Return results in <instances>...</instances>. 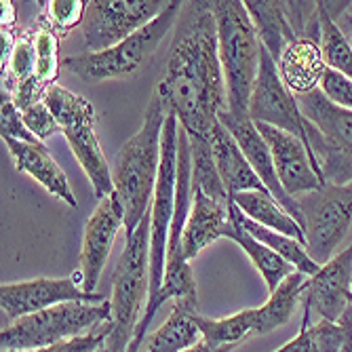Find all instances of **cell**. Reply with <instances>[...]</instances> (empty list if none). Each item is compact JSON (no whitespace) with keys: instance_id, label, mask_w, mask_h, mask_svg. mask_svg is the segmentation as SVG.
<instances>
[{"instance_id":"6da1fadb","label":"cell","mask_w":352,"mask_h":352,"mask_svg":"<svg viewBox=\"0 0 352 352\" xmlns=\"http://www.w3.org/2000/svg\"><path fill=\"white\" fill-rule=\"evenodd\" d=\"M154 93L190 138L211 142L219 114L228 108L211 3H184L165 76Z\"/></svg>"},{"instance_id":"7a4b0ae2","label":"cell","mask_w":352,"mask_h":352,"mask_svg":"<svg viewBox=\"0 0 352 352\" xmlns=\"http://www.w3.org/2000/svg\"><path fill=\"white\" fill-rule=\"evenodd\" d=\"M167 110L152 93L142 129L126 142L112 163V195L124 213V239L131 236L152 207L163 161V129Z\"/></svg>"},{"instance_id":"3957f363","label":"cell","mask_w":352,"mask_h":352,"mask_svg":"<svg viewBox=\"0 0 352 352\" xmlns=\"http://www.w3.org/2000/svg\"><path fill=\"white\" fill-rule=\"evenodd\" d=\"M211 9L215 15L219 61L226 80V110L236 116H249V102L262 61V43L245 3L213 0Z\"/></svg>"},{"instance_id":"277c9868","label":"cell","mask_w":352,"mask_h":352,"mask_svg":"<svg viewBox=\"0 0 352 352\" xmlns=\"http://www.w3.org/2000/svg\"><path fill=\"white\" fill-rule=\"evenodd\" d=\"M150 287V211L131 236L112 272V329L106 340L110 352H124L140 325V310L146 308Z\"/></svg>"},{"instance_id":"5b68a950","label":"cell","mask_w":352,"mask_h":352,"mask_svg":"<svg viewBox=\"0 0 352 352\" xmlns=\"http://www.w3.org/2000/svg\"><path fill=\"white\" fill-rule=\"evenodd\" d=\"M108 323H112L110 300L102 304H59L11 321L0 331V348L3 352L43 350L74 338H82Z\"/></svg>"},{"instance_id":"8992f818","label":"cell","mask_w":352,"mask_h":352,"mask_svg":"<svg viewBox=\"0 0 352 352\" xmlns=\"http://www.w3.org/2000/svg\"><path fill=\"white\" fill-rule=\"evenodd\" d=\"M182 9H184V3L173 0L156 19H152L148 25L138 30L135 34L124 38L116 47L100 51V53L68 55L61 59V68L72 72L85 82L129 78L146 66L152 53L161 45V41L169 34V30L177 25Z\"/></svg>"},{"instance_id":"52a82bcc","label":"cell","mask_w":352,"mask_h":352,"mask_svg":"<svg viewBox=\"0 0 352 352\" xmlns=\"http://www.w3.org/2000/svg\"><path fill=\"white\" fill-rule=\"evenodd\" d=\"M43 102L55 116L59 131L66 138L74 158L89 177L95 197L100 201L110 197L112 188V167L106 161V154L100 146L98 131H95V108L82 95L61 87L51 85L45 91Z\"/></svg>"},{"instance_id":"ba28073f","label":"cell","mask_w":352,"mask_h":352,"mask_svg":"<svg viewBox=\"0 0 352 352\" xmlns=\"http://www.w3.org/2000/svg\"><path fill=\"white\" fill-rule=\"evenodd\" d=\"M302 114L308 118V144L316 161L321 184L352 182V112L336 106L325 95L312 91L298 98Z\"/></svg>"},{"instance_id":"9c48e42d","label":"cell","mask_w":352,"mask_h":352,"mask_svg":"<svg viewBox=\"0 0 352 352\" xmlns=\"http://www.w3.org/2000/svg\"><path fill=\"white\" fill-rule=\"evenodd\" d=\"M306 249L318 264H327L352 223V182L325 184L298 199Z\"/></svg>"},{"instance_id":"30bf717a","label":"cell","mask_w":352,"mask_h":352,"mask_svg":"<svg viewBox=\"0 0 352 352\" xmlns=\"http://www.w3.org/2000/svg\"><path fill=\"white\" fill-rule=\"evenodd\" d=\"M163 0H91L80 23V38L87 53L116 47L165 11Z\"/></svg>"},{"instance_id":"8fae6325","label":"cell","mask_w":352,"mask_h":352,"mask_svg":"<svg viewBox=\"0 0 352 352\" xmlns=\"http://www.w3.org/2000/svg\"><path fill=\"white\" fill-rule=\"evenodd\" d=\"M249 118L253 122H264V124L274 126V129H280V131H287L300 138L310 150V144H308L310 122L302 114L298 98L280 80L276 61L268 55L264 47H262L258 80H255L253 95L249 102ZM318 177H321V173H318Z\"/></svg>"},{"instance_id":"7c38bea8","label":"cell","mask_w":352,"mask_h":352,"mask_svg":"<svg viewBox=\"0 0 352 352\" xmlns=\"http://www.w3.org/2000/svg\"><path fill=\"white\" fill-rule=\"evenodd\" d=\"M70 302L102 304L106 302V298L102 294H87L82 289L80 272H74V276H61V278L43 276L34 280L0 285V308H3V312L11 321Z\"/></svg>"},{"instance_id":"4fadbf2b","label":"cell","mask_w":352,"mask_h":352,"mask_svg":"<svg viewBox=\"0 0 352 352\" xmlns=\"http://www.w3.org/2000/svg\"><path fill=\"white\" fill-rule=\"evenodd\" d=\"M350 280H352V243L336 253L308 278L302 296L304 318L302 325H310V314L316 312L325 321H340L350 308Z\"/></svg>"},{"instance_id":"5bb4252c","label":"cell","mask_w":352,"mask_h":352,"mask_svg":"<svg viewBox=\"0 0 352 352\" xmlns=\"http://www.w3.org/2000/svg\"><path fill=\"white\" fill-rule=\"evenodd\" d=\"M120 228H124V213L118 199L110 195L98 203V207H95V211L85 223L78 272L82 276V289L87 294H98L95 287L102 278Z\"/></svg>"},{"instance_id":"9a60e30c","label":"cell","mask_w":352,"mask_h":352,"mask_svg":"<svg viewBox=\"0 0 352 352\" xmlns=\"http://www.w3.org/2000/svg\"><path fill=\"white\" fill-rule=\"evenodd\" d=\"M255 126H258L260 135L270 148L278 182L287 195L300 199L308 195V192H314L323 186L321 177H318L314 156L310 154V150L300 138L274 129V126L264 122H255Z\"/></svg>"},{"instance_id":"2e32d148","label":"cell","mask_w":352,"mask_h":352,"mask_svg":"<svg viewBox=\"0 0 352 352\" xmlns=\"http://www.w3.org/2000/svg\"><path fill=\"white\" fill-rule=\"evenodd\" d=\"M219 122L226 126V129L230 131V135L236 140L239 148L243 150V154L249 161L251 169L255 171V175L260 177L264 188L283 205V209L302 226V211H300L298 199L287 195L285 188L280 186L278 175H276V167H274V158L270 154V148L264 142V138L260 135L255 122L249 116H236V114H232L228 110H223L219 114Z\"/></svg>"},{"instance_id":"e0dca14e","label":"cell","mask_w":352,"mask_h":352,"mask_svg":"<svg viewBox=\"0 0 352 352\" xmlns=\"http://www.w3.org/2000/svg\"><path fill=\"white\" fill-rule=\"evenodd\" d=\"M276 68L280 80L296 98L318 91L325 72L329 70L321 45V34L298 36L294 43L287 45L276 61Z\"/></svg>"},{"instance_id":"ac0fdd59","label":"cell","mask_w":352,"mask_h":352,"mask_svg":"<svg viewBox=\"0 0 352 352\" xmlns=\"http://www.w3.org/2000/svg\"><path fill=\"white\" fill-rule=\"evenodd\" d=\"M232 223V201H217L199 190H192V209L182 236L184 258L192 262L197 255L226 236V230Z\"/></svg>"},{"instance_id":"d6986e66","label":"cell","mask_w":352,"mask_h":352,"mask_svg":"<svg viewBox=\"0 0 352 352\" xmlns=\"http://www.w3.org/2000/svg\"><path fill=\"white\" fill-rule=\"evenodd\" d=\"M5 144L9 148V154L13 158L17 171L38 182L49 195H53L61 203H66L68 207L72 209L78 207L72 186L68 182V175L63 173V169L57 165L53 154L47 150L43 142H17V140L5 138Z\"/></svg>"},{"instance_id":"ffe728a7","label":"cell","mask_w":352,"mask_h":352,"mask_svg":"<svg viewBox=\"0 0 352 352\" xmlns=\"http://www.w3.org/2000/svg\"><path fill=\"white\" fill-rule=\"evenodd\" d=\"M211 152H213L217 173H219L223 188H226L230 199L236 195H243V192L266 190L264 184L260 182V177L251 169V165L245 158L243 150L239 148L236 140L230 135V131L221 122H217L213 129Z\"/></svg>"},{"instance_id":"44dd1931","label":"cell","mask_w":352,"mask_h":352,"mask_svg":"<svg viewBox=\"0 0 352 352\" xmlns=\"http://www.w3.org/2000/svg\"><path fill=\"white\" fill-rule=\"evenodd\" d=\"M197 316V300H175L165 323L154 333L146 336L140 352H184L186 348L195 346L203 340Z\"/></svg>"},{"instance_id":"7402d4cb","label":"cell","mask_w":352,"mask_h":352,"mask_svg":"<svg viewBox=\"0 0 352 352\" xmlns=\"http://www.w3.org/2000/svg\"><path fill=\"white\" fill-rule=\"evenodd\" d=\"M245 9L258 32V38L268 55L278 61L285 47L298 38L292 21L289 3H270V0H245Z\"/></svg>"},{"instance_id":"603a6c76","label":"cell","mask_w":352,"mask_h":352,"mask_svg":"<svg viewBox=\"0 0 352 352\" xmlns=\"http://www.w3.org/2000/svg\"><path fill=\"white\" fill-rule=\"evenodd\" d=\"M306 283H308V276H304L302 272H292L268 296V300L260 308H253L255 336L270 333L283 327L285 323H289V318L294 316L298 304L302 302Z\"/></svg>"},{"instance_id":"cb8c5ba5","label":"cell","mask_w":352,"mask_h":352,"mask_svg":"<svg viewBox=\"0 0 352 352\" xmlns=\"http://www.w3.org/2000/svg\"><path fill=\"white\" fill-rule=\"evenodd\" d=\"M232 203L241 209L245 217L260 223L264 228H270L274 232L287 234L306 245V236L300 223L283 209V205L270 195L268 190H253L243 192V195L232 197Z\"/></svg>"},{"instance_id":"d4e9b609","label":"cell","mask_w":352,"mask_h":352,"mask_svg":"<svg viewBox=\"0 0 352 352\" xmlns=\"http://www.w3.org/2000/svg\"><path fill=\"white\" fill-rule=\"evenodd\" d=\"M352 336V306L340 321H321L302 325L300 333L274 352H340Z\"/></svg>"},{"instance_id":"484cf974","label":"cell","mask_w":352,"mask_h":352,"mask_svg":"<svg viewBox=\"0 0 352 352\" xmlns=\"http://www.w3.org/2000/svg\"><path fill=\"white\" fill-rule=\"evenodd\" d=\"M226 239L234 241L245 251V255L251 260L253 268L258 270L260 276L264 278L268 294H272L287 276H289L292 272H296L294 266L287 264L278 253H274L270 247H266L258 239H253L234 217H232V223L226 230Z\"/></svg>"},{"instance_id":"4316f807","label":"cell","mask_w":352,"mask_h":352,"mask_svg":"<svg viewBox=\"0 0 352 352\" xmlns=\"http://www.w3.org/2000/svg\"><path fill=\"white\" fill-rule=\"evenodd\" d=\"M232 217L241 223V226L253 236V239H258L260 243H264L266 247H270L274 253H278L280 258L287 262V264H292L296 272H302L304 276H314L318 270H321V264L314 262L310 258V253L306 249L304 243L292 239V236H287V234H280V232H274L270 228H264L260 226V223H255L251 221L249 217H245L241 213V209L232 203Z\"/></svg>"},{"instance_id":"83f0119b","label":"cell","mask_w":352,"mask_h":352,"mask_svg":"<svg viewBox=\"0 0 352 352\" xmlns=\"http://www.w3.org/2000/svg\"><path fill=\"white\" fill-rule=\"evenodd\" d=\"M197 325L201 329L203 340H207L213 346H236L249 336H255L253 308L241 310L226 318H207L199 314Z\"/></svg>"},{"instance_id":"f1b7e54d","label":"cell","mask_w":352,"mask_h":352,"mask_svg":"<svg viewBox=\"0 0 352 352\" xmlns=\"http://www.w3.org/2000/svg\"><path fill=\"white\" fill-rule=\"evenodd\" d=\"M190 154H192V190H199L203 195L217 201H232L217 173L213 152H211V142L201 138H190Z\"/></svg>"},{"instance_id":"f546056e","label":"cell","mask_w":352,"mask_h":352,"mask_svg":"<svg viewBox=\"0 0 352 352\" xmlns=\"http://www.w3.org/2000/svg\"><path fill=\"white\" fill-rule=\"evenodd\" d=\"M36 72V28L17 36L11 57L3 63V93H13L19 85L34 78Z\"/></svg>"},{"instance_id":"4dcf8cb0","label":"cell","mask_w":352,"mask_h":352,"mask_svg":"<svg viewBox=\"0 0 352 352\" xmlns=\"http://www.w3.org/2000/svg\"><path fill=\"white\" fill-rule=\"evenodd\" d=\"M36 28V72L34 78L51 87L55 85V78L59 74L61 61H59V36L53 28H49L45 21Z\"/></svg>"},{"instance_id":"1f68e13d","label":"cell","mask_w":352,"mask_h":352,"mask_svg":"<svg viewBox=\"0 0 352 352\" xmlns=\"http://www.w3.org/2000/svg\"><path fill=\"white\" fill-rule=\"evenodd\" d=\"M45 23L55 32H70L72 28H80L87 11V3L82 0H49L45 3Z\"/></svg>"},{"instance_id":"d6a6232c","label":"cell","mask_w":352,"mask_h":352,"mask_svg":"<svg viewBox=\"0 0 352 352\" xmlns=\"http://www.w3.org/2000/svg\"><path fill=\"white\" fill-rule=\"evenodd\" d=\"M0 135H3V140L9 138L17 142H41L25 126L19 108L13 104L7 93H3V104H0Z\"/></svg>"},{"instance_id":"836d02e7","label":"cell","mask_w":352,"mask_h":352,"mask_svg":"<svg viewBox=\"0 0 352 352\" xmlns=\"http://www.w3.org/2000/svg\"><path fill=\"white\" fill-rule=\"evenodd\" d=\"M112 325H104L100 329H95L82 338H74L68 342L55 344L51 348H43V350H9V352H100L106 346V340L110 336Z\"/></svg>"},{"instance_id":"e575fe53","label":"cell","mask_w":352,"mask_h":352,"mask_svg":"<svg viewBox=\"0 0 352 352\" xmlns=\"http://www.w3.org/2000/svg\"><path fill=\"white\" fill-rule=\"evenodd\" d=\"M21 116H23L25 126L32 131V135L38 138L41 142L59 131V124H57L55 116L51 114V110L47 108L45 102H36L30 108L21 110Z\"/></svg>"},{"instance_id":"d590c367","label":"cell","mask_w":352,"mask_h":352,"mask_svg":"<svg viewBox=\"0 0 352 352\" xmlns=\"http://www.w3.org/2000/svg\"><path fill=\"white\" fill-rule=\"evenodd\" d=\"M325 5H327L329 15H331L333 21H336V25L340 28V32L344 34V38H346L348 45L352 47V3H338V5H340L338 11H333V9L329 7V3H325Z\"/></svg>"},{"instance_id":"8d00e7d4","label":"cell","mask_w":352,"mask_h":352,"mask_svg":"<svg viewBox=\"0 0 352 352\" xmlns=\"http://www.w3.org/2000/svg\"><path fill=\"white\" fill-rule=\"evenodd\" d=\"M234 346H213V344H209L207 340H201V342H197L195 346H190V348H186L184 352H230Z\"/></svg>"},{"instance_id":"74e56055","label":"cell","mask_w":352,"mask_h":352,"mask_svg":"<svg viewBox=\"0 0 352 352\" xmlns=\"http://www.w3.org/2000/svg\"><path fill=\"white\" fill-rule=\"evenodd\" d=\"M13 28H15V5L3 3V30H13Z\"/></svg>"},{"instance_id":"f35d334b","label":"cell","mask_w":352,"mask_h":352,"mask_svg":"<svg viewBox=\"0 0 352 352\" xmlns=\"http://www.w3.org/2000/svg\"><path fill=\"white\" fill-rule=\"evenodd\" d=\"M350 306H352V280H350Z\"/></svg>"}]
</instances>
